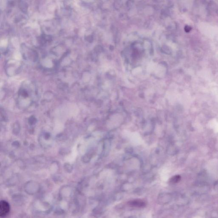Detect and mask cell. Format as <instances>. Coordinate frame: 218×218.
<instances>
[{"mask_svg": "<svg viewBox=\"0 0 218 218\" xmlns=\"http://www.w3.org/2000/svg\"><path fill=\"white\" fill-rule=\"evenodd\" d=\"M128 204L133 207L143 208L145 206L146 203L142 200L136 199L130 201Z\"/></svg>", "mask_w": 218, "mask_h": 218, "instance_id": "obj_2", "label": "cell"}, {"mask_svg": "<svg viewBox=\"0 0 218 218\" xmlns=\"http://www.w3.org/2000/svg\"><path fill=\"white\" fill-rule=\"evenodd\" d=\"M181 177L179 175H176L173 176L170 179V183L172 184H175L177 183L180 181Z\"/></svg>", "mask_w": 218, "mask_h": 218, "instance_id": "obj_3", "label": "cell"}, {"mask_svg": "<svg viewBox=\"0 0 218 218\" xmlns=\"http://www.w3.org/2000/svg\"><path fill=\"white\" fill-rule=\"evenodd\" d=\"M10 208L8 202L5 200H2L0 202V216L1 217H5L10 213Z\"/></svg>", "mask_w": 218, "mask_h": 218, "instance_id": "obj_1", "label": "cell"}, {"mask_svg": "<svg viewBox=\"0 0 218 218\" xmlns=\"http://www.w3.org/2000/svg\"><path fill=\"white\" fill-rule=\"evenodd\" d=\"M191 27L189 26H187L185 27V30L187 32H189L191 31Z\"/></svg>", "mask_w": 218, "mask_h": 218, "instance_id": "obj_4", "label": "cell"}]
</instances>
